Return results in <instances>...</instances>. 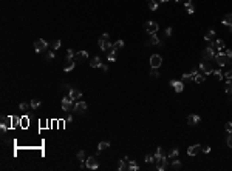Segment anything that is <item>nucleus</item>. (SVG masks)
<instances>
[{"label": "nucleus", "instance_id": "5fc2aeb1", "mask_svg": "<svg viewBox=\"0 0 232 171\" xmlns=\"http://www.w3.org/2000/svg\"><path fill=\"white\" fill-rule=\"evenodd\" d=\"M159 2H162V3H166V2H169V0H159Z\"/></svg>", "mask_w": 232, "mask_h": 171}, {"label": "nucleus", "instance_id": "412c9836", "mask_svg": "<svg viewBox=\"0 0 232 171\" xmlns=\"http://www.w3.org/2000/svg\"><path fill=\"white\" fill-rule=\"evenodd\" d=\"M204 40H206V42H214V40H215V31H214V29H211V31L206 32V36H204Z\"/></svg>", "mask_w": 232, "mask_h": 171}, {"label": "nucleus", "instance_id": "603ef678", "mask_svg": "<svg viewBox=\"0 0 232 171\" xmlns=\"http://www.w3.org/2000/svg\"><path fill=\"white\" fill-rule=\"evenodd\" d=\"M226 77L227 79H232V70H227L226 71Z\"/></svg>", "mask_w": 232, "mask_h": 171}, {"label": "nucleus", "instance_id": "8fccbe9b", "mask_svg": "<svg viewBox=\"0 0 232 171\" xmlns=\"http://www.w3.org/2000/svg\"><path fill=\"white\" fill-rule=\"evenodd\" d=\"M99 68H101L102 71H104V73H107V71H108V66H107V65H104V63H102V65H101Z\"/></svg>", "mask_w": 232, "mask_h": 171}, {"label": "nucleus", "instance_id": "6ab92c4d", "mask_svg": "<svg viewBox=\"0 0 232 171\" xmlns=\"http://www.w3.org/2000/svg\"><path fill=\"white\" fill-rule=\"evenodd\" d=\"M178 154H180L178 148H172L169 151V154H167V157H169V160H173V159H178Z\"/></svg>", "mask_w": 232, "mask_h": 171}, {"label": "nucleus", "instance_id": "3c124183", "mask_svg": "<svg viewBox=\"0 0 232 171\" xmlns=\"http://www.w3.org/2000/svg\"><path fill=\"white\" fill-rule=\"evenodd\" d=\"M62 89H64V91H70V89H71V86H70V85H67V83H64Z\"/></svg>", "mask_w": 232, "mask_h": 171}, {"label": "nucleus", "instance_id": "20e7f679", "mask_svg": "<svg viewBox=\"0 0 232 171\" xmlns=\"http://www.w3.org/2000/svg\"><path fill=\"white\" fill-rule=\"evenodd\" d=\"M214 60H215L217 63H218L220 66H224V65H226V63H227V60H229V57H227L226 54H224L223 51H220L218 54H217V56L214 57Z\"/></svg>", "mask_w": 232, "mask_h": 171}, {"label": "nucleus", "instance_id": "1a4fd4ad", "mask_svg": "<svg viewBox=\"0 0 232 171\" xmlns=\"http://www.w3.org/2000/svg\"><path fill=\"white\" fill-rule=\"evenodd\" d=\"M68 96L73 99V100H76V99H81L82 97V91L79 88H76V86H71V89L68 91Z\"/></svg>", "mask_w": 232, "mask_h": 171}, {"label": "nucleus", "instance_id": "79ce46f5", "mask_svg": "<svg viewBox=\"0 0 232 171\" xmlns=\"http://www.w3.org/2000/svg\"><path fill=\"white\" fill-rule=\"evenodd\" d=\"M19 108H20V111H26V109H28V103H25V102H22V103L19 105Z\"/></svg>", "mask_w": 232, "mask_h": 171}, {"label": "nucleus", "instance_id": "a19ab883", "mask_svg": "<svg viewBox=\"0 0 232 171\" xmlns=\"http://www.w3.org/2000/svg\"><path fill=\"white\" fill-rule=\"evenodd\" d=\"M105 40H110V36H108L107 32H105V34H102V36L99 37V40H98V43H99V42H105Z\"/></svg>", "mask_w": 232, "mask_h": 171}, {"label": "nucleus", "instance_id": "cd10ccee", "mask_svg": "<svg viewBox=\"0 0 232 171\" xmlns=\"http://www.w3.org/2000/svg\"><path fill=\"white\" fill-rule=\"evenodd\" d=\"M149 9L150 11H156L158 9V2L156 0H149Z\"/></svg>", "mask_w": 232, "mask_h": 171}, {"label": "nucleus", "instance_id": "4be33fe9", "mask_svg": "<svg viewBox=\"0 0 232 171\" xmlns=\"http://www.w3.org/2000/svg\"><path fill=\"white\" fill-rule=\"evenodd\" d=\"M186 9H187V14H193L195 13V8H193V5H192V0H186Z\"/></svg>", "mask_w": 232, "mask_h": 171}, {"label": "nucleus", "instance_id": "9d476101", "mask_svg": "<svg viewBox=\"0 0 232 171\" xmlns=\"http://www.w3.org/2000/svg\"><path fill=\"white\" fill-rule=\"evenodd\" d=\"M201 57H203L204 60L214 59V57H215V54H214V48H212V46H207L206 49H203V54H201Z\"/></svg>", "mask_w": 232, "mask_h": 171}, {"label": "nucleus", "instance_id": "7ed1b4c3", "mask_svg": "<svg viewBox=\"0 0 232 171\" xmlns=\"http://www.w3.org/2000/svg\"><path fill=\"white\" fill-rule=\"evenodd\" d=\"M200 68H201V73H203V74H212V73H214L212 63L209 62V60H204V59H203V62H201Z\"/></svg>", "mask_w": 232, "mask_h": 171}, {"label": "nucleus", "instance_id": "de8ad7c7", "mask_svg": "<svg viewBox=\"0 0 232 171\" xmlns=\"http://www.w3.org/2000/svg\"><path fill=\"white\" fill-rule=\"evenodd\" d=\"M201 151H203V153H209V151H211V146H201Z\"/></svg>", "mask_w": 232, "mask_h": 171}, {"label": "nucleus", "instance_id": "a211bd4d", "mask_svg": "<svg viewBox=\"0 0 232 171\" xmlns=\"http://www.w3.org/2000/svg\"><path fill=\"white\" fill-rule=\"evenodd\" d=\"M116 49L115 48H112V49H110V51H107V60H108V62H115V60H116Z\"/></svg>", "mask_w": 232, "mask_h": 171}, {"label": "nucleus", "instance_id": "f8f14e48", "mask_svg": "<svg viewBox=\"0 0 232 171\" xmlns=\"http://www.w3.org/2000/svg\"><path fill=\"white\" fill-rule=\"evenodd\" d=\"M76 66V60L74 59H67L65 57V62H64V70L65 71H71Z\"/></svg>", "mask_w": 232, "mask_h": 171}, {"label": "nucleus", "instance_id": "4c0bfd02", "mask_svg": "<svg viewBox=\"0 0 232 171\" xmlns=\"http://www.w3.org/2000/svg\"><path fill=\"white\" fill-rule=\"evenodd\" d=\"M108 146H110V143H108V142H101L99 145H98V148H99L101 151H102V150H107Z\"/></svg>", "mask_w": 232, "mask_h": 171}, {"label": "nucleus", "instance_id": "2eb2a0df", "mask_svg": "<svg viewBox=\"0 0 232 171\" xmlns=\"http://www.w3.org/2000/svg\"><path fill=\"white\" fill-rule=\"evenodd\" d=\"M170 86H173L177 93H181V91L184 89V85H183L181 80H170Z\"/></svg>", "mask_w": 232, "mask_h": 171}, {"label": "nucleus", "instance_id": "aec40b11", "mask_svg": "<svg viewBox=\"0 0 232 171\" xmlns=\"http://www.w3.org/2000/svg\"><path fill=\"white\" fill-rule=\"evenodd\" d=\"M161 43V40H159V37H156V34H150V39L147 42V45H159Z\"/></svg>", "mask_w": 232, "mask_h": 171}, {"label": "nucleus", "instance_id": "49530a36", "mask_svg": "<svg viewBox=\"0 0 232 171\" xmlns=\"http://www.w3.org/2000/svg\"><path fill=\"white\" fill-rule=\"evenodd\" d=\"M53 57H54V51H50L47 54V60H53Z\"/></svg>", "mask_w": 232, "mask_h": 171}, {"label": "nucleus", "instance_id": "f257e3e1", "mask_svg": "<svg viewBox=\"0 0 232 171\" xmlns=\"http://www.w3.org/2000/svg\"><path fill=\"white\" fill-rule=\"evenodd\" d=\"M144 29H146L149 34H156L158 29H159V25L156 23V22H153V20H149L146 25H144Z\"/></svg>", "mask_w": 232, "mask_h": 171}, {"label": "nucleus", "instance_id": "0eeeda50", "mask_svg": "<svg viewBox=\"0 0 232 171\" xmlns=\"http://www.w3.org/2000/svg\"><path fill=\"white\" fill-rule=\"evenodd\" d=\"M161 63H162V57L161 56L153 54L150 57V66L152 68H159V66H161Z\"/></svg>", "mask_w": 232, "mask_h": 171}, {"label": "nucleus", "instance_id": "7c9ffc66", "mask_svg": "<svg viewBox=\"0 0 232 171\" xmlns=\"http://www.w3.org/2000/svg\"><path fill=\"white\" fill-rule=\"evenodd\" d=\"M113 48H115L116 51L122 49V48H124V42H122V40H118V42H115V43H113Z\"/></svg>", "mask_w": 232, "mask_h": 171}, {"label": "nucleus", "instance_id": "e433bc0d", "mask_svg": "<svg viewBox=\"0 0 232 171\" xmlns=\"http://www.w3.org/2000/svg\"><path fill=\"white\" fill-rule=\"evenodd\" d=\"M212 74H214L215 77L218 79V80H221V79H223V73H221L220 70H214V73H212Z\"/></svg>", "mask_w": 232, "mask_h": 171}, {"label": "nucleus", "instance_id": "a18cd8bd", "mask_svg": "<svg viewBox=\"0 0 232 171\" xmlns=\"http://www.w3.org/2000/svg\"><path fill=\"white\" fill-rule=\"evenodd\" d=\"M226 131L227 133H232V122H227L226 123Z\"/></svg>", "mask_w": 232, "mask_h": 171}, {"label": "nucleus", "instance_id": "864d4df0", "mask_svg": "<svg viewBox=\"0 0 232 171\" xmlns=\"http://www.w3.org/2000/svg\"><path fill=\"white\" fill-rule=\"evenodd\" d=\"M166 36H172V28H167L166 29Z\"/></svg>", "mask_w": 232, "mask_h": 171}, {"label": "nucleus", "instance_id": "6e6552de", "mask_svg": "<svg viewBox=\"0 0 232 171\" xmlns=\"http://www.w3.org/2000/svg\"><path fill=\"white\" fill-rule=\"evenodd\" d=\"M85 166H87V168H90V170H96L98 166H99V162L96 160L94 156H91V157H88L85 160Z\"/></svg>", "mask_w": 232, "mask_h": 171}, {"label": "nucleus", "instance_id": "f3484780", "mask_svg": "<svg viewBox=\"0 0 232 171\" xmlns=\"http://www.w3.org/2000/svg\"><path fill=\"white\" fill-rule=\"evenodd\" d=\"M200 116H197V114H191V116L187 117V123L189 125H197V123H200Z\"/></svg>", "mask_w": 232, "mask_h": 171}, {"label": "nucleus", "instance_id": "5701e85b", "mask_svg": "<svg viewBox=\"0 0 232 171\" xmlns=\"http://www.w3.org/2000/svg\"><path fill=\"white\" fill-rule=\"evenodd\" d=\"M170 168H172V170H180L181 168V160H178V159L170 160Z\"/></svg>", "mask_w": 232, "mask_h": 171}, {"label": "nucleus", "instance_id": "09e8293b", "mask_svg": "<svg viewBox=\"0 0 232 171\" xmlns=\"http://www.w3.org/2000/svg\"><path fill=\"white\" fill-rule=\"evenodd\" d=\"M224 54L229 57V59H232V49H226V51H224Z\"/></svg>", "mask_w": 232, "mask_h": 171}, {"label": "nucleus", "instance_id": "39448f33", "mask_svg": "<svg viewBox=\"0 0 232 171\" xmlns=\"http://www.w3.org/2000/svg\"><path fill=\"white\" fill-rule=\"evenodd\" d=\"M169 163H170V160H169V157H161V159H156V168H158V171H164L167 166H169Z\"/></svg>", "mask_w": 232, "mask_h": 171}, {"label": "nucleus", "instance_id": "a878e982", "mask_svg": "<svg viewBox=\"0 0 232 171\" xmlns=\"http://www.w3.org/2000/svg\"><path fill=\"white\" fill-rule=\"evenodd\" d=\"M161 157H166V151H164V148L158 146L156 153H155V159H161Z\"/></svg>", "mask_w": 232, "mask_h": 171}, {"label": "nucleus", "instance_id": "dca6fc26", "mask_svg": "<svg viewBox=\"0 0 232 171\" xmlns=\"http://www.w3.org/2000/svg\"><path fill=\"white\" fill-rule=\"evenodd\" d=\"M98 45H99V48L102 49V51H105V52H107V51H110V49L113 48V43H112V42H110V40H105V42H99V43H98Z\"/></svg>", "mask_w": 232, "mask_h": 171}, {"label": "nucleus", "instance_id": "c756f323", "mask_svg": "<svg viewBox=\"0 0 232 171\" xmlns=\"http://www.w3.org/2000/svg\"><path fill=\"white\" fill-rule=\"evenodd\" d=\"M60 45H62V42H60V40H54V42H51V51H56V49H59V48H60Z\"/></svg>", "mask_w": 232, "mask_h": 171}, {"label": "nucleus", "instance_id": "bb28decb", "mask_svg": "<svg viewBox=\"0 0 232 171\" xmlns=\"http://www.w3.org/2000/svg\"><path fill=\"white\" fill-rule=\"evenodd\" d=\"M11 117H8V116H2V127H6L8 128L9 125H11Z\"/></svg>", "mask_w": 232, "mask_h": 171}, {"label": "nucleus", "instance_id": "9b49d317", "mask_svg": "<svg viewBox=\"0 0 232 171\" xmlns=\"http://www.w3.org/2000/svg\"><path fill=\"white\" fill-rule=\"evenodd\" d=\"M73 111H76L78 114H82V113H85V111H87V103H85V102H78V103L74 105Z\"/></svg>", "mask_w": 232, "mask_h": 171}, {"label": "nucleus", "instance_id": "c85d7f7f", "mask_svg": "<svg viewBox=\"0 0 232 171\" xmlns=\"http://www.w3.org/2000/svg\"><path fill=\"white\" fill-rule=\"evenodd\" d=\"M139 166H138V163H136L135 160H130L128 162V165H127V170H132V171H136Z\"/></svg>", "mask_w": 232, "mask_h": 171}, {"label": "nucleus", "instance_id": "f03ea898", "mask_svg": "<svg viewBox=\"0 0 232 171\" xmlns=\"http://www.w3.org/2000/svg\"><path fill=\"white\" fill-rule=\"evenodd\" d=\"M71 108H74V105H73V99H71L70 96L64 97V99H62V109H64L65 113H70V111H71Z\"/></svg>", "mask_w": 232, "mask_h": 171}, {"label": "nucleus", "instance_id": "f704fd0d", "mask_svg": "<svg viewBox=\"0 0 232 171\" xmlns=\"http://www.w3.org/2000/svg\"><path fill=\"white\" fill-rule=\"evenodd\" d=\"M118 170H121V171H122V170H127V165H125V160H124V159L118 162Z\"/></svg>", "mask_w": 232, "mask_h": 171}, {"label": "nucleus", "instance_id": "2f4dec72", "mask_svg": "<svg viewBox=\"0 0 232 171\" xmlns=\"http://www.w3.org/2000/svg\"><path fill=\"white\" fill-rule=\"evenodd\" d=\"M226 93L232 94V79H227V82H226Z\"/></svg>", "mask_w": 232, "mask_h": 171}, {"label": "nucleus", "instance_id": "ddd939ff", "mask_svg": "<svg viewBox=\"0 0 232 171\" xmlns=\"http://www.w3.org/2000/svg\"><path fill=\"white\" fill-rule=\"evenodd\" d=\"M200 151H201V145H200V143H197V145H192V146L187 148V154L189 156H197Z\"/></svg>", "mask_w": 232, "mask_h": 171}, {"label": "nucleus", "instance_id": "393cba45", "mask_svg": "<svg viewBox=\"0 0 232 171\" xmlns=\"http://www.w3.org/2000/svg\"><path fill=\"white\" fill-rule=\"evenodd\" d=\"M101 65H102V63H101V57H94V59L90 62V66L91 68H99Z\"/></svg>", "mask_w": 232, "mask_h": 171}, {"label": "nucleus", "instance_id": "c03bdc74", "mask_svg": "<svg viewBox=\"0 0 232 171\" xmlns=\"http://www.w3.org/2000/svg\"><path fill=\"white\" fill-rule=\"evenodd\" d=\"M76 156H78L79 160H84V159H85V153H84V151H79V153L76 154Z\"/></svg>", "mask_w": 232, "mask_h": 171}, {"label": "nucleus", "instance_id": "72a5a7b5", "mask_svg": "<svg viewBox=\"0 0 232 171\" xmlns=\"http://www.w3.org/2000/svg\"><path fill=\"white\" fill-rule=\"evenodd\" d=\"M39 106H40V100L39 99H33L31 100V108L36 109V108H39Z\"/></svg>", "mask_w": 232, "mask_h": 171}, {"label": "nucleus", "instance_id": "423d86ee", "mask_svg": "<svg viewBox=\"0 0 232 171\" xmlns=\"http://www.w3.org/2000/svg\"><path fill=\"white\" fill-rule=\"evenodd\" d=\"M47 48H48V43L43 39H37L36 42H34V49H36V52H42Z\"/></svg>", "mask_w": 232, "mask_h": 171}, {"label": "nucleus", "instance_id": "58836bf2", "mask_svg": "<svg viewBox=\"0 0 232 171\" xmlns=\"http://www.w3.org/2000/svg\"><path fill=\"white\" fill-rule=\"evenodd\" d=\"M74 56H76V52L73 51V49H67V59H74Z\"/></svg>", "mask_w": 232, "mask_h": 171}, {"label": "nucleus", "instance_id": "ea45409f", "mask_svg": "<svg viewBox=\"0 0 232 171\" xmlns=\"http://www.w3.org/2000/svg\"><path fill=\"white\" fill-rule=\"evenodd\" d=\"M153 162H156V159H155V156H146V163H153Z\"/></svg>", "mask_w": 232, "mask_h": 171}, {"label": "nucleus", "instance_id": "473e14b6", "mask_svg": "<svg viewBox=\"0 0 232 171\" xmlns=\"http://www.w3.org/2000/svg\"><path fill=\"white\" fill-rule=\"evenodd\" d=\"M150 77H152V79L159 77V71H158V68H152V71H150Z\"/></svg>", "mask_w": 232, "mask_h": 171}, {"label": "nucleus", "instance_id": "4468645a", "mask_svg": "<svg viewBox=\"0 0 232 171\" xmlns=\"http://www.w3.org/2000/svg\"><path fill=\"white\" fill-rule=\"evenodd\" d=\"M87 59H88V52L87 51H79V52H76V56H74L76 62H84V60H87Z\"/></svg>", "mask_w": 232, "mask_h": 171}, {"label": "nucleus", "instance_id": "c9c22d12", "mask_svg": "<svg viewBox=\"0 0 232 171\" xmlns=\"http://www.w3.org/2000/svg\"><path fill=\"white\" fill-rule=\"evenodd\" d=\"M193 80H195L197 83H203V82H204V76H203V74H197Z\"/></svg>", "mask_w": 232, "mask_h": 171}, {"label": "nucleus", "instance_id": "b1692460", "mask_svg": "<svg viewBox=\"0 0 232 171\" xmlns=\"http://www.w3.org/2000/svg\"><path fill=\"white\" fill-rule=\"evenodd\" d=\"M223 25H226V26H232V13L229 14H226L223 19Z\"/></svg>", "mask_w": 232, "mask_h": 171}, {"label": "nucleus", "instance_id": "37998d69", "mask_svg": "<svg viewBox=\"0 0 232 171\" xmlns=\"http://www.w3.org/2000/svg\"><path fill=\"white\" fill-rule=\"evenodd\" d=\"M226 143H227V146H229V148H232V133H229V136H227Z\"/></svg>", "mask_w": 232, "mask_h": 171}]
</instances>
